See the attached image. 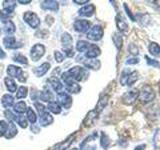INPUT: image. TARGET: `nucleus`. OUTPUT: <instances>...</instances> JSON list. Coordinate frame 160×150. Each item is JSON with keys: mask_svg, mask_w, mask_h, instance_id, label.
Masks as SVG:
<instances>
[{"mask_svg": "<svg viewBox=\"0 0 160 150\" xmlns=\"http://www.w3.org/2000/svg\"><path fill=\"white\" fill-rule=\"evenodd\" d=\"M15 121L19 124V126L21 128H26L27 125H28L27 118L22 114H20V115H18V116H16V120H15Z\"/></svg>", "mask_w": 160, "mask_h": 150, "instance_id": "36", "label": "nucleus"}, {"mask_svg": "<svg viewBox=\"0 0 160 150\" xmlns=\"http://www.w3.org/2000/svg\"><path fill=\"white\" fill-rule=\"evenodd\" d=\"M75 31H77L79 33H85L88 32V30L90 29V22L88 20H83V19H78L74 22L73 24Z\"/></svg>", "mask_w": 160, "mask_h": 150, "instance_id": "10", "label": "nucleus"}, {"mask_svg": "<svg viewBox=\"0 0 160 150\" xmlns=\"http://www.w3.org/2000/svg\"><path fill=\"white\" fill-rule=\"evenodd\" d=\"M39 116H40L39 122H40V125H41V126H44V127L48 126V125L52 124L53 121H54L53 116L47 111V110H46V111L42 112L41 114H39Z\"/></svg>", "mask_w": 160, "mask_h": 150, "instance_id": "12", "label": "nucleus"}, {"mask_svg": "<svg viewBox=\"0 0 160 150\" xmlns=\"http://www.w3.org/2000/svg\"><path fill=\"white\" fill-rule=\"evenodd\" d=\"M95 12V7L93 4H87L78 10V14L82 17H91Z\"/></svg>", "mask_w": 160, "mask_h": 150, "instance_id": "14", "label": "nucleus"}, {"mask_svg": "<svg viewBox=\"0 0 160 150\" xmlns=\"http://www.w3.org/2000/svg\"><path fill=\"white\" fill-rule=\"evenodd\" d=\"M124 8H125V10H126L127 14L129 15V17L131 18L132 21H135V18H134V16H133V15L131 14V12H130V10H129V8L127 7V5H126V4H124Z\"/></svg>", "mask_w": 160, "mask_h": 150, "instance_id": "49", "label": "nucleus"}, {"mask_svg": "<svg viewBox=\"0 0 160 150\" xmlns=\"http://www.w3.org/2000/svg\"><path fill=\"white\" fill-rule=\"evenodd\" d=\"M64 51H65V53H66V55L68 57H72L74 55V52H73V50L71 48H70V49H64Z\"/></svg>", "mask_w": 160, "mask_h": 150, "instance_id": "50", "label": "nucleus"}, {"mask_svg": "<svg viewBox=\"0 0 160 150\" xmlns=\"http://www.w3.org/2000/svg\"><path fill=\"white\" fill-rule=\"evenodd\" d=\"M14 61H16V62H18L20 64H27L28 63L27 58L25 57V56H23V55H21V54H16V55H15V56H14Z\"/></svg>", "mask_w": 160, "mask_h": 150, "instance_id": "41", "label": "nucleus"}, {"mask_svg": "<svg viewBox=\"0 0 160 150\" xmlns=\"http://www.w3.org/2000/svg\"><path fill=\"white\" fill-rule=\"evenodd\" d=\"M50 69V64L48 62H45L41 64L40 66L36 67L34 69V73L37 77H42L44 74H46L48 72V70Z\"/></svg>", "mask_w": 160, "mask_h": 150, "instance_id": "22", "label": "nucleus"}, {"mask_svg": "<svg viewBox=\"0 0 160 150\" xmlns=\"http://www.w3.org/2000/svg\"><path fill=\"white\" fill-rule=\"evenodd\" d=\"M28 94V88L25 86H20L16 92V97L18 99H23L27 96Z\"/></svg>", "mask_w": 160, "mask_h": 150, "instance_id": "37", "label": "nucleus"}, {"mask_svg": "<svg viewBox=\"0 0 160 150\" xmlns=\"http://www.w3.org/2000/svg\"><path fill=\"white\" fill-rule=\"evenodd\" d=\"M68 73L71 75V77L75 82L77 81H82L85 78H86L87 71L84 68L80 67V66H74L71 69L68 70Z\"/></svg>", "mask_w": 160, "mask_h": 150, "instance_id": "5", "label": "nucleus"}, {"mask_svg": "<svg viewBox=\"0 0 160 150\" xmlns=\"http://www.w3.org/2000/svg\"><path fill=\"white\" fill-rule=\"evenodd\" d=\"M34 105H35V107H36V109L38 110V113H39V114H41L42 112L46 111V107H45L44 105L40 104V103H37V102L35 103Z\"/></svg>", "mask_w": 160, "mask_h": 150, "instance_id": "46", "label": "nucleus"}, {"mask_svg": "<svg viewBox=\"0 0 160 150\" xmlns=\"http://www.w3.org/2000/svg\"><path fill=\"white\" fill-rule=\"evenodd\" d=\"M154 3H156V5L160 8V1H154Z\"/></svg>", "mask_w": 160, "mask_h": 150, "instance_id": "56", "label": "nucleus"}, {"mask_svg": "<svg viewBox=\"0 0 160 150\" xmlns=\"http://www.w3.org/2000/svg\"><path fill=\"white\" fill-rule=\"evenodd\" d=\"M138 98L140 100V102L143 104H147L149 102H151L155 98V92L153 88L150 85H144L140 89Z\"/></svg>", "mask_w": 160, "mask_h": 150, "instance_id": "1", "label": "nucleus"}, {"mask_svg": "<svg viewBox=\"0 0 160 150\" xmlns=\"http://www.w3.org/2000/svg\"><path fill=\"white\" fill-rule=\"evenodd\" d=\"M74 138H75V133L72 134V135H70V136L68 138L65 139L64 141H62V142H60V143L55 145L54 150H66L67 148H69L70 145L72 144Z\"/></svg>", "mask_w": 160, "mask_h": 150, "instance_id": "16", "label": "nucleus"}, {"mask_svg": "<svg viewBox=\"0 0 160 150\" xmlns=\"http://www.w3.org/2000/svg\"><path fill=\"white\" fill-rule=\"evenodd\" d=\"M66 90L70 93H79L80 90H81V87H80V85L77 83V82H73L72 84L70 85H67L66 86Z\"/></svg>", "mask_w": 160, "mask_h": 150, "instance_id": "35", "label": "nucleus"}, {"mask_svg": "<svg viewBox=\"0 0 160 150\" xmlns=\"http://www.w3.org/2000/svg\"><path fill=\"white\" fill-rule=\"evenodd\" d=\"M48 82H49L50 85H51V87L53 88V90H54L55 92H57V93H61L62 92L63 84L59 80V78L55 77V76H52L51 78L48 79Z\"/></svg>", "mask_w": 160, "mask_h": 150, "instance_id": "17", "label": "nucleus"}, {"mask_svg": "<svg viewBox=\"0 0 160 150\" xmlns=\"http://www.w3.org/2000/svg\"><path fill=\"white\" fill-rule=\"evenodd\" d=\"M5 56H6V54H5V52L3 51V49L0 47V58H5Z\"/></svg>", "mask_w": 160, "mask_h": 150, "instance_id": "54", "label": "nucleus"}, {"mask_svg": "<svg viewBox=\"0 0 160 150\" xmlns=\"http://www.w3.org/2000/svg\"><path fill=\"white\" fill-rule=\"evenodd\" d=\"M139 91L137 89H131L129 91L125 92L122 96V102L125 105H132L138 99Z\"/></svg>", "mask_w": 160, "mask_h": 150, "instance_id": "8", "label": "nucleus"}, {"mask_svg": "<svg viewBox=\"0 0 160 150\" xmlns=\"http://www.w3.org/2000/svg\"><path fill=\"white\" fill-rule=\"evenodd\" d=\"M4 25V32H6L7 34H12L15 32V24L11 21V20H4L3 21Z\"/></svg>", "mask_w": 160, "mask_h": 150, "instance_id": "30", "label": "nucleus"}, {"mask_svg": "<svg viewBox=\"0 0 160 150\" xmlns=\"http://www.w3.org/2000/svg\"><path fill=\"white\" fill-rule=\"evenodd\" d=\"M138 62H139L138 58H130V59H128L127 61H126L127 64H137Z\"/></svg>", "mask_w": 160, "mask_h": 150, "instance_id": "48", "label": "nucleus"}, {"mask_svg": "<svg viewBox=\"0 0 160 150\" xmlns=\"http://www.w3.org/2000/svg\"><path fill=\"white\" fill-rule=\"evenodd\" d=\"M100 144H101V146L104 148V149H107V147L109 146L110 144V139L109 137L107 136L106 133L102 132L101 133V140H100Z\"/></svg>", "mask_w": 160, "mask_h": 150, "instance_id": "38", "label": "nucleus"}, {"mask_svg": "<svg viewBox=\"0 0 160 150\" xmlns=\"http://www.w3.org/2000/svg\"><path fill=\"white\" fill-rule=\"evenodd\" d=\"M113 41H114L115 46L117 47V49H120V48L122 47V37H121V35H120V34L114 33V35H113Z\"/></svg>", "mask_w": 160, "mask_h": 150, "instance_id": "40", "label": "nucleus"}, {"mask_svg": "<svg viewBox=\"0 0 160 150\" xmlns=\"http://www.w3.org/2000/svg\"><path fill=\"white\" fill-rule=\"evenodd\" d=\"M23 20L25 23L28 24L30 27L33 29H37L40 25V19L37 16V14H35L32 11H26L23 15Z\"/></svg>", "mask_w": 160, "mask_h": 150, "instance_id": "3", "label": "nucleus"}, {"mask_svg": "<svg viewBox=\"0 0 160 150\" xmlns=\"http://www.w3.org/2000/svg\"><path fill=\"white\" fill-rule=\"evenodd\" d=\"M100 54H101V50H100V48L97 45L90 44V46L86 50V52H85V56L88 59H95L96 57H98Z\"/></svg>", "mask_w": 160, "mask_h": 150, "instance_id": "11", "label": "nucleus"}, {"mask_svg": "<svg viewBox=\"0 0 160 150\" xmlns=\"http://www.w3.org/2000/svg\"><path fill=\"white\" fill-rule=\"evenodd\" d=\"M4 115L10 122H13V121L16 120V115H15L13 112L10 111V110H6V111H4Z\"/></svg>", "mask_w": 160, "mask_h": 150, "instance_id": "43", "label": "nucleus"}, {"mask_svg": "<svg viewBox=\"0 0 160 150\" xmlns=\"http://www.w3.org/2000/svg\"><path fill=\"white\" fill-rule=\"evenodd\" d=\"M39 130H40L39 127H37L35 124H32V125H31V131H32L33 133H38V132H39Z\"/></svg>", "mask_w": 160, "mask_h": 150, "instance_id": "51", "label": "nucleus"}, {"mask_svg": "<svg viewBox=\"0 0 160 150\" xmlns=\"http://www.w3.org/2000/svg\"><path fill=\"white\" fill-rule=\"evenodd\" d=\"M3 44L7 49H16L22 46L21 43H17L14 36H6L3 39Z\"/></svg>", "mask_w": 160, "mask_h": 150, "instance_id": "13", "label": "nucleus"}, {"mask_svg": "<svg viewBox=\"0 0 160 150\" xmlns=\"http://www.w3.org/2000/svg\"><path fill=\"white\" fill-rule=\"evenodd\" d=\"M26 118H27V121H29L32 124H34L35 122H36L37 116H36V114H35V112L33 111V109L31 107H28L26 110Z\"/></svg>", "mask_w": 160, "mask_h": 150, "instance_id": "33", "label": "nucleus"}, {"mask_svg": "<svg viewBox=\"0 0 160 150\" xmlns=\"http://www.w3.org/2000/svg\"><path fill=\"white\" fill-rule=\"evenodd\" d=\"M45 51H46V48H45L44 45L37 43L33 45L31 50H30V57H31L33 61H38L45 54Z\"/></svg>", "mask_w": 160, "mask_h": 150, "instance_id": "6", "label": "nucleus"}, {"mask_svg": "<svg viewBox=\"0 0 160 150\" xmlns=\"http://www.w3.org/2000/svg\"><path fill=\"white\" fill-rule=\"evenodd\" d=\"M57 100H58V104L60 106H62L63 108H70L72 105V97L67 92H61L58 93L57 95Z\"/></svg>", "mask_w": 160, "mask_h": 150, "instance_id": "9", "label": "nucleus"}, {"mask_svg": "<svg viewBox=\"0 0 160 150\" xmlns=\"http://www.w3.org/2000/svg\"><path fill=\"white\" fill-rule=\"evenodd\" d=\"M98 115L99 114L95 111V110H91V111H89L87 113V115H86V117H85L84 120H83V126L84 127H90L94 123L95 120L97 119Z\"/></svg>", "mask_w": 160, "mask_h": 150, "instance_id": "15", "label": "nucleus"}, {"mask_svg": "<svg viewBox=\"0 0 160 150\" xmlns=\"http://www.w3.org/2000/svg\"><path fill=\"white\" fill-rule=\"evenodd\" d=\"M30 2V0H19L18 1V3H20V4H23V5H26V4H29Z\"/></svg>", "mask_w": 160, "mask_h": 150, "instance_id": "53", "label": "nucleus"}, {"mask_svg": "<svg viewBox=\"0 0 160 150\" xmlns=\"http://www.w3.org/2000/svg\"><path fill=\"white\" fill-rule=\"evenodd\" d=\"M129 51H130V53H131V54L137 55V54H138V48L136 47V45L130 44V45H129Z\"/></svg>", "mask_w": 160, "mask_h": 150, "instance_id": "47", "label": "nucleus"}, {"mask_svg": "<svg viewBox=\"0 0 160 150\" xmlns=\"http://www.w3.org/2000/svg\"><path fill=\"white\" fill-rule=\"evenodd\" d=\"M145 58H146L147 63H148V65H150V66H153V67H159L160 66V64L158 63V61H156V60H153L148 56H146Z\"/></svg>", "mask_w": 160, "mask_h": 150, "instance_id": "45", "label": "nucleus"}, {"mask_svg": "<svg viewBox=\"0 0 160 150\" xmlns=\"http://www.w3.org/2000/svg\"><path fill=\"white\" fill-rule=\"evenodd\" d=\"M39 98H40V100H42V101L49 103L54 100V95L51 91H49V90H45V91L40 92Z\"/></svg>", "mask_w": 160, "mask_h": 150, "instance_id": "27", "label": "nucleus"}, {"mask_svg": "<svg viewBox=\"0 0 160 150\" xmlns=\"http://www.w3.org/2000/svg\"><path fill=\"white\" fill-rule=\"evenodd\" d=\"M108 100H109V96L108 95H103V96H101L99 98L98 102L96 104V107H95V111H96L98 114L102 111V110L106 107V105L108 103Z\"/></svg>", "mask_w": 160, "mask_h": 150, "instance_id": "20", "label": "nucleus"}, {"mask_svg": "<svg viewBox=\"0 0 160 150\" xmlns=\"http://www.w3.org/2000/svg\"><path fill=\"white\" fill-rule=\"evenodd\" d=\"M0 33H1V31H0Z\"/></svg>", "mask_w": 160, "mask_h": 150, "instance_id": "58", "label": "nucleus"}, {"mask_svg": "<svg viewBox=\"0 0 160 150\" xmlns=\"http://www.w3.org/2000/svg\"><path fill=\"white\" fill-rule=\"evenodd\" d=\"M149 52L151 53L153 56H159L160 55V46L156 42H151L149 44Z\"/></svg>", "mask_w": 160, "mask_h": 150, "instance_id": "32", "label": "nucleus"}, {"mask_svg": "<svg viewBox=\"0 0 160 150\" xmlns=\"http://www.w3.org/2000/svg\"><path fill=\"white\" fill-rule=\"evenodd\" d=\"M1 103H2V106L4 108H9V107L13 106L14 98L10 94H5V95H3L2 98H1Z\"/></svg>", "mask_w": 160, "mask_h": 150, "instance_id": "26", "label": "nucleus"}, {"mask_svg": "<svg viewBox=\"0 0 160 150\" xmlns=\"http://www.w3.org/2000/svg\"><path fill=\"white\" fill-rule=\"evenodd\" d=\"M144 148H145V144H141V145H138L134 150H144Z\"/></svg>", "mask_w": 160, "mask_h": 150, "instance_id": "55", "label": "nucleus"}, {"mask_svg": "<svg viewBox=\"0 0 160 150\" xmlns=\"http://www.w3.org/2000/svg\"><path fill=\"white\" fill-rule=\"evenodd\" d=\"M17 132L18 131H17L16 125H15L13 122H10V123H8V128L6 130V132H5L4 136L6 139H11V138L16 136Z\"/></svg>", "mask_w": 160, "mask_h": 150, "instance_id": "23", "label": "nucleus"}, {"mask_svg": "<svg viewBox=\"0 0 160 150\" xmlns=\"http://www.w3.org/2000/svg\"><path fill=\"white\" fill-rule=\"evenodd\" d=\"M73 2L74 3H76V4H85V3H88L89 2V0H73Z\"/></svg>", "mask_w": 160, "mask_h": 150, "instance_id": "52", "label": "nucleus"}, {"mask_svg": "<svg viewBox=\"0 0 160 150\" xmlns=\"http://www.w3.org/2000/svg\"><path fill=\"white\" fill-rule=\"evenodd\" d=\"M116 25L117 28L119 29L120 32H127L128 30V25L125 22V20L121 17V16H116Z\"/></svg>", "mask_w": 160, "mask_h": 150, "instance_id": "28", "label": "nucleus"}, {"mask_svg": "<svg viewBox=\"0 0 160 150\" xmlns=\"http://www.w3.org/2000/svg\"><path fill=\"white\" fill-rule=\"evenodd\" d=\"M84 66L92 70H99L101 67V62L98 59H88L84 61Z\"/></svg>", "mask_w": 160, "mask_h": 150, "instance_id": "21", "label": "nucleus"}, {"mask_svg": "<svg viewBox=\"0 0 160 150\" xmlns=\"http://www.w3.org/2000/svg\"><path fill=\"white\" fill-rule=\"evenodd\" d=\"M7 74L11 78H17L20 82H25V80H26V74L23 72V70L21 68L16 66V65H12V64L8 65Z\"/></svg>", "mask_w": 160, "mask_h": 150, "instance_id": "2", "label": "nucleus"}, {"mask_svg": "<svg viewBox=\"0 0 160 150\" xmlns=\"http://www.w3.org/2000/svg\"><path fill=\"white\" fill-rule=\"evenodd\" d=\"M138 80V72L137 71H132L130 73H127L126 71H123L120 82L122 85H128L131 86L133 83H135Z\"/></svg>", "mask_w": 160, "mask_h": 150, "instance_id": "7", "label": "nucleus"}, {"mask_svg": "<svg viewBox=\"0 0 160 150\" xmlns=\"http://www.w3.org/2000/svg\"><path fill=\"white\" fill-rule=\"evenodd\" d=\"M46 108L51 113H53V114H59V113H61V106H60V105L58 104V102H56V101L49 102Z\"/></svg>", "mask_w": 160, "mask_h": 150, "instance_id": "29", "label": "nucleus"}, {"mask_svg": "<svg viewBox=\"0 0 160 150\" xmlns=\"http://www.w3.org/2000/svg\"><path fill=\"white\" fill-rule=\"evenodd\" d=\"M16 2L14 0H6V1H3V8L4 11L6 14H10L14 11L15 7H16Z\"/></svg>", "mask_w": 160, "mask_h": 150, "instance_id": "25", "label": "nucleus"}, {"mask_svg": "<svg viewBox=\"0 0 160 150\" xmlns=\"http://www.w3.org/2000/svg\"><path fill=\"white\" fill-rule=\"evenodd\" d=\"M89 46H90L89 42L85 41V40H79V41L76 43V49H77V51H79V52L86 51Z\"/></svg>", "mask_w": 160, "mask_h": 150, "instance_id": "34", "label": "nucleus"}, {"mask_svg": "<svg viewBox=\"0 0 160 150\" xmlns=\"http://www.w3.org/2000/svg\"><path fill=\"white\" fill-rule=\"evenodd\" d=\"M8 128V123L4 120H0V137L4 136L5 132Z\"/></svg>", "mask_w": 160, "mask_h": 150, "instance_id": "42", "label": "nucleus"}, {"mask_svg": "<svg viewBox=\"0 0 160 150\" xmlns=\"http://www.w3.org/2000/svg\"><path fill=\"white\" fill-rule=\"evenodd\" d=\"M72 36L70 35L69 33L65 32L62 34L61 36V43H62V46H63V49H70L72 48Z\"/></svg>", "mask_w": 160, "mask_h": 150, "instance_id": "19", "label": "nucleus"}, {"mask_svg": "<svg viewBox=\"0 0 160 150\" xmlns=\"http://www.w3.org/2000/svg\"><path fill=\"white\" fill-rule=\"evenodd\" d=\"M1 14H2V12H1V11H0V17H1Z\"/></svg>", "mask_w": 160, "mask_h": 150, "instance_id": "57", "label": "nucleus"}, {"mask_svg": "<svg viewBox=\"0 0 160 150\" xmlns=\"http://www.w3.org/2000/svg\"><path fill=\"white\" fill-rule=\"evenodd\" d=\"M103 28L100 25H94L93 27L88 30V32L86 33V37L89 40H92V41H99L103 37Z\"/></svg>", "mask_w": 160, "mask_h": 150, "instance_id": "4", "label": "nucleus"}, {"mask_svg": "<svg viewBox=\"0 0 160 150\" xmlns=\"http://www.w3.org/2000/svg\"><path fill=\"white\" fill-rule=\"evenodd\" d=\"M41 8L45 10H52V11H57L59 9V4L57 1L54 0H46L41 3Z\"/></svg>", "mask_w": 160, "mask_h": 150, "instance_id": "18", "label": "nucleus"}, {"mask_svg": "<svg viewBox=\"0 0 160 150\" xmlns=\"http://www.w3.org/2000/svg\"><path fill=\"white\" fill-rule=\"evenodd\" d=\"M27 108V105L24 101H19L14 105V111L19 114H23L24 112H26Z\"/></svg>", "mask_w": 160, "mask_h": 150, "instance_id": "31", "label": "nucleus"}, {"mask_svg": "<svg viewBox=\"0 0 160 150\" xmlns=\"http://www.w3.org/2000/svg\"><path fill=\"white\" fill-rule=\"evenodd\" d=\"M61 78H62V80L64 81V83L66 84V86H67V85L72 84L73 82H75L74 80H73V78L71 77V75H70V74L68 73V71H66V72L62 73V76H61Z\"/></svg>", "mask_w": 160, "mask_h": 150, "instance_id": "39", "label": "nucleus"}, {"mask_svg": "<svg viewBox=\"0 0 160 150\" xmlns=\"http://www.w3.org/2000/svg\"><path fill=\"white\" fill-rule=\"evenodd\" d=\"M54 57H55V60H56V62L58 63H61L65 58L64 55L61 52H59L58 50H55L54 51Z\"/></svg>", "mask_w": 160, "mask_h": 150, "instance_id": "44", "label": "nucleus"}, {"mask_svg": "<svg viewBox=\"0 0 160 150\" xmlns=\"http://www.w3.org/2000/svg\"><path fill=\"white\" fill-rule=\"evenodd\" d=\"M4 83H5V86H6L7 90L9 92H16V89H17V84L16 82L14 81V79L11 77H6L4 79Z\"/></svg>", "mask_w": 160, "mask_h": 150, "instance_id": "24", "label": "nucleus"}]
</instances>
